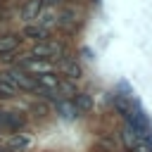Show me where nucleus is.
<instances>
[{"label": "nucleus", "instance_id": "obj_1", "mask_svg": "<svg viewBox=\"0 0 152 152\" xmlns=\"http://www.w3.org/2000/svg\"><path fill=\"white\" fill-rule=\"evenodd\" d=\"M0 78H2V81H7L10 86H14L17 90H31V93H38V95H43V97H55V95L43 93V90L38 88L36 78H33V76H28V74H24L21 69H10V71H7V74H2Z\"/></svg>", "mask_w": 152, "mask_h": 152}, {"label": "nucleus", "instance_id": "obj_2", "mask_svg": "<svg viewBox=\"0 0 152 152\" xmlns=\"http://www.w3.org/2000/svg\"><path fill=\"white\" fill-rule=\"evenodd\" d=\"M62 55V45L59 43H52V40H43V43H36L28 52L31 59H45V62H52Z\"/></svg>", "mask_w": 152, "mask_h": 152}, {"label": "nucleus", "instance_id": "obj_3", "mask_svg": "<svg viewBox=\"0 0 152 152\" xmlns=\"http://www.w3.org/2000/svg\"><path fill=\"white\" fill-rule=\"evenodd\" d=\"M52 69H55V64H52V62H45V59H31V57H26V59L21 62V71L28 74V76L52 74Z\"/></svg>", "mask_w": 152, "mask_h": 152}, {"label": "nucleus", "instance_id": "obj_4", "mask_svg": "<svg viewBox=\"0 0 152 152\" xmlns=\"http://www.w3.org/2000/svg\"><path fill=\"white\" fill-rule=\"evenodd\" d=\"M40 10H43V0H26V2L21 5V10H19V17H21L26 24H33L36 17L40 14Z\"/></svg>", "mask_w": 152, "mask_h": 152}, {"label": "nucleus", "instance_id": "obj_5", "mask_svg": "<svg viewBox=\"0 0 152 152\" xmlns=\"http://www.w3.org/2000/svg\"><path fill=\"white\" fill-rule=\"evenodd\" d=\"M31 145V138L26 135V133H12L10 138H7V142H5V147L10 150V152H21V150H26Z\"/></svg>", "mask_w": 152, "mask_h": 152}, {"label": "nucleus", "instance_id": "obj_6", "mask_svg": "<svg viewBox=\"0 0 152 152\" xmlns=\"http://www.w3.org/2000/svg\"><path fill=\"white\" fill-rule=\"evenodd\" d=\"M19 45H21V38H19L17 33H2V36H0V57L14 52Z\"/></svg>", "mask_w": 152, "mask_h": 152}, {"label": "nucleus", "instance_id": "obj_7", "mask_svg": "<svg viewBox=\"0 0 152 152\" xmlns=\"http://www.w3.org/2000/svg\"><path fill=\"white\" fill-rule=\"evenodd\" d=\"M59 69H62V74H64V76H69L71 81L81 78V66H78V62H76V59H71V57L59 59Z\"/></svg>", "mask_w": 152, "mask_h": 152}, {"label": "nucleus", "instance_id": "obj_8", "mask_svg": "<svg viewBox=\"0 0 152 152\" xmlns=\"http://www.w3.org/2000/svg\"><path fill=\"white\" fill-rule=\"evenodd\" d=\"M33 24H36V26H40V28H45V31H48V28H52V26L57 24V14H55V10H50V7H48V10H40V14L36 17V21H33Z\"/></svg>", "mask_w": 152, "mask_h": 152}, {"label": "nucleus", "instance_id": "obj_9", "mask_svg": "<svg viewBox=\"0 0 152 152\" xmlns=\"http://www.w3.org/2000/svg\"><path fill=\"white\" fill-rule=\"evenodd\" d=\"M24 36L31 38V40H36V43L48 40V31L40 28V26H36V24H26V26H24Z\"/></svg>", "mask_w": 152, "mask_h": 152}, {"label": "nucleus", "instance_id": "obj_10", "mask_svg": "<svg viewBox=\"0 0 152 152\" xmlns=\"http://www.w3.org/2000/svg\"><path fill=\"white\" fill-rule=\"evenodd\" d=\"M121 140H124L126 150L135 152V147H138V140H140V135H135V131H133L131 126H124V131H121Z\"/></svg>", "mask_w": 152, "mask_h": 152}, {"label": "nucleus", "instance_id": "obj_11", "mask_svg": "<svg viewBox=\"0 0 152 152\" xmlns=\"http://www.w3.org/2000/svg\"><path fill=\"white\" fill-rule=\"evenodd\" d=\"M71 100H74L71 104H74L76 114H78V112H88V109L93 107V100H90V95H86V93H76Z\"/></svg>", "mask_w": 152, "mask_h": 152}, {"label": "nucleus", "instance_id": "obj_12", "mask_svg": "<svg viewBox=\"0 0 152 152\" xmlns=\"http://www.w3.org/2000/svg\"><path fill=\"white\" fill-rule=\"evenodd\" d=\"M57 93H59V95H64V97H74V95H76V86H74V83H69V81H59Z\"/></svg>", "mask_w": 152, "mask_h": 152}, {"label": "nucleus", "instance_id": "obj_13", "mask_svg": "<svg viewBox=\"0 0 152 152\" xmlns=\"http://www.w3.org/2000/svg\"><path fill=\"white\" fill-rule=\"evenodd\" d=\"M57 109H59V114H62V116H74V114H76L74 104H71V102H66V100H57Z\"/></svg>", "mask_w": 152, "mask_h": 152}, {"label": "nucleus", "instance_id": "obj_14", "mask_svg": "<svg viewBox=\"0 0 152 152\" xmlns=\"http://www.w3.org/2000/svg\"><path fill=\"white\" fill-rule=\"evenodd\" d=\"M14 95H17V88L0 78V97H14Z\"/></svg>", "mask_w": 152, "mask_h": 152}, {"label": "nucleus", "instance_id": "obj_15", "mask_svg": "<svg viewBox=\"0 0 152 152\" xmlns=\"http://www.w3.org/2000/svg\"><path fill=\"white\" fill-rule=\"evenodd\" d=\"M2 33H5V26H2V24H0V36H2Z\"/></svg>", "mask_w": 152, "mask_h": 152}, {"label": "nucleus", "instance_id": "obj_16", "mask_svg": "<svg viewBox=\"0 0 152 152\" xmlns=\"http://www.w3.org/2000/svg\"><path fill=\"white\" fill-rule=\"evenodd\" d=\"M48 2H59V0H48Z\"/></svg>", "mask_w": 152, "mask_h": 152}]
</instances>
